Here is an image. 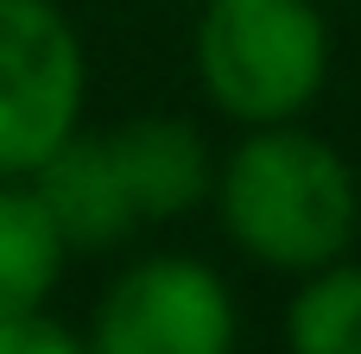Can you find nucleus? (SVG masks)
<instances>
[{
  "label": "nucleus",
  "instance_id": "obj_1",
  "mask_svg": "<svg viewBox=\"0 0 361 354\" xmlns=\"http://www.w3.org/2000/svg\"><path fill=\"white\" fill-rule=\"evenodd\" d=\"M222 234L273 272H317L361 241V171L305 120L241 127L209 190Z\"/></svg>",
  "mask_w": 361,
  "mask_h": 354
},
{
  "label": "nucleus",
  "instance_id": "obj_7",
  "mask_svg": "<svg viewBox=\"0 0 361 354\" xmlns=\"http://www.w3.org/2000/svg\"><path fill=\"white\" fill-rule=\"evenodd\" d=\"M70 266V241L51 222L32 177H0V317L44 310Z\"/></svg>",
  "mask_w": 361,
  "mask_h": 354
},
{
  "label": "nucleus",
  "instance_id": "obj_4",
  "mask_svg": "<svg viewBox=\"0 0 361 354\" xmlns=\"http://www.w3.org/2000/svg\"><path fill=\"white\" fill-rule=\"evenodd\" d=\"M235 291L190 253H146L114 272L89 323V354H235Z\"/></svg>",
  "mask_w": 361,
  "mask_h": 354
},
{
  "label": "nucleus",
  "instance_id": "obj_3",
  "mask_svg": "<svg viewBox=\"0 0 361 354\" xmlns=\"http://www.w3.org/2000/svg\"><path fill=\"white\" fill-rule=\"evenodd\" d=\"M89 57L57 0H0V177H32L76 127Z\"/></svg>",
  "mask_w": 361,
  "mask_h": 354
},
{
  "label": "nucleus",
  "instance_id": "obj_9",
  "mask_svg": "<svg viewBox=\"0 0 361 354\" xmlns=\"http://www.w3.org/2000/svg\"><path fill=\"white\" fill-rule=\"evenodd\" d=\"M0 354H89V336H76L44 310H25V317H0Z\"/></svg>",
  "mask_w": 361,
  "mask_h": 354
},
{
  "label": "nucleus",
  "instance_id": "obj_2",
  "mask_svg": "<svg viewBox=\"0 0 361 354\" xmlns=\"http://www.w3.org/2000/svg\"><path fill=\"white\" fill-rule=\"evenodd\" d=\"M190 63L235 127L305 120L330 82V19L317 0H203Z\"/></svg>",
  "mask_w": 361,
  "mask_h": 354
},
{
  "label": "nucleus",
  "instance_id": "obj_6",
  "mask_svg": "<svg viewBox=\"0 0 361 354\" xmlns=\"http://www.w3.org/2000/svg\"><path fill=\"white\" fill-rule=\"evenodd\" d=\"M32 190L44 196L51 222L63 228L70 253H95V247H121L140 215L127 203V184L114 171V152H108V133H70L38 171H32Z\"/></svg>",
  "mask_w": 361,
  "mask_h": 354
},
{
  "label": "nucleus",
  "instance_id": "obj_5",
  "mask_svg": "<svg viewBox=\"0 0 361 354\" xmlns=\"http://www.w3.org/2000/svg\"><path fill=\"white\" fill-rule=\"evenodd\" d=\"M108 152H114V171L127 184L140 228L178 222L197 203H209V190H216V152L178 114H140V120L108 127Z\"/></svg>",
  "mask_w": 361,
  "mask_h": 354
},
{
  "label": "nucleus",
  "instance_id": "obj_8",
  "mask_svg": "<svg viewBox=\"0 0 361 354\" xmlns=\"http://www.w3.org/2000/svg\"><path fill=\"white\" fill-rule=\"evenodd\" d=\"M286 354H361V260H330L286 304Z\"/></svg>",
  "mask_w": 361,
  "mask_h": 354
}]
</instances>
